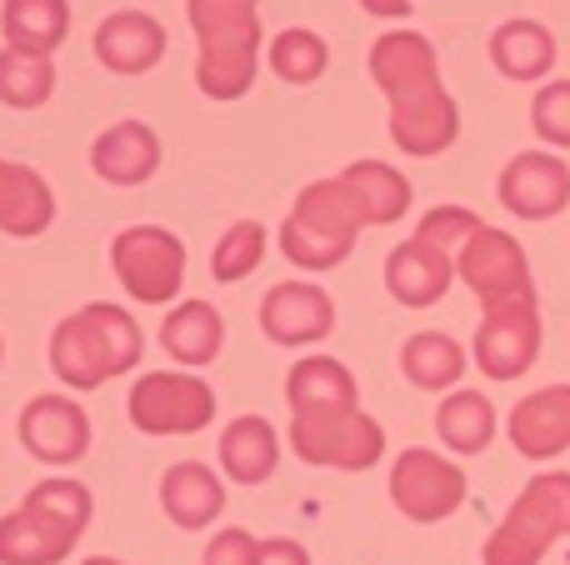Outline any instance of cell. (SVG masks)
Here are the masks:
<instances>
[{
  "label": "cell",
  "mask_w": 570,
  "mask_h": 565,
  "mask_svg": "<svg viewBox=\"0 0 570 565\" xmlns=\"http://www.w3.org/2000/svg\"><path fill=\"white\" fill-rule=\"evenodd\" d=\"M146 336L140 326L110 300H90L76 316H66L50 336V370L70 390H96L110 376H126L140 366Z\"/></svg>",
  "instance_id": "1"
},
{
  "label": "cell",
  "mask_w": 570,
  "mask_h": 565,
  "mask_svg": "<svg viewBox=\"0 0 570 565\" xmlns=\"http://www.w3.org/2000/svg\"><path fill=\"white\" fill-rule=\"evenodd\" d=\"M90 490L80 480H40L0 521V565H56L76 551L90 526Z\"/></svg>",
  "instance_id": "2"
},
{
  "label": "cell",
  "mask_w": 570,
  "mask_h": 565,
  "mask_svg": "<svg viewBox=\"0 0 570 565\" xmlns=\"http://www.w3.org/2000/svg\"><path fill=\"white\" fill-rule=\"evenodd\" d=\"M190 30L200 40L196 86L210 100H236L256 80L261 56V16L256 0H186Z\"/></svg>",
  "instance_id": "3"
},
{
  "label": "cell",
  "mask_w": 570,
  "mask_h": 565,
  "mask_svg": "<svg viewBox=\"0 0 570 565\" xmlns=\"http://www.w3.org/2000/svg\"><path fill=\"white\" fill-rule=\"evenodd\" d=\"M361 226H371L355 200V190L335 180H315L295 196V210L281 226V250L285 260H295L301 270H335L345 256H351Z\"/></svg>",
  "instance_id": "4"
},
{
  "label": "cell",
  "mask_w": 570,
  "mask_h": 565,
  "mask_svg": "<svg viewBox=\"0 0 570 565\" xmlns=\"http://www.w3.org/2000/svg\"><path fill=\"white\" fill-rule=\"evenodd\" d=\"M570 536V470H546L515 496L505 521L491 531L485 565H541L546 551Z\"/></svg>",
  "instance_id": "5"
},
{
  "label": "cell",
  "mask_w": 570,
  "mask_h": 565,
  "mask_svg": "<svg viewBox=\"0 0 570 565\" xmlns=\"http://www.w3.org/2000/svg\"><path fill=\"white\" fill-rule=\"evenodd\" d=\"M455 276L481 296L485 310H505V306H535V280H531V260H525L521 240L505 236L495 226H481L465 250L455 256Z\"/></svg>",
  "instance_id": "6"
},
{
  "label": "cell",
  "mask_w": 570,
  "mask_h": 565,
  "mask_svg": "<svg viewBox=\"0 0 570 565\" xmlns=\"http://www.w3.org/2000/svg\"><path fill=\"white\" fill-rule=\"evenodd\" d=\"M110 266H116L126 296L166 306L180 296V280H186V246L160 226H130L110 240Z\"/></svg>",
  "instance_id": "7"
},
{
  "label": "cell",
  "mask_w": 570,
  "mask_h": 565,
  "mask_svg": "<svg viewBox=\"0 0 570 565\" xmlns=\"http://www.w3.org/2000/svg\"><path fill=\"white\" fill-rule=\"evenodd\" d=\"M130 426L146 436H196L216 420V390L200 376H180V370H156L140 376L130 390Z\"/></svg>",
  "instance_id": "8"
},
{
  "label": "cell",
  "mask_w": 570,
  "mask_h": 565,
  "mask_svg": "<svg viewBox=\"0 0 570 565\" xmlns=\"http://www.w3.org/2000/svg\"><path fill=\"white\" fill-rule=\"evenodd\" d=\"M291 446L311 466L331 470H371L385 456V430L365 410L341 416H291Z\"/></svg>",
  "instance_id": "9"
},
{
  "label": "cell",
  "mask_w": 570,
  "mask_h": 565,
  "mask_svg": "<svg viewBox=\"0 0 570 565\" xmlns=\"http://www.w3.org/2000/svg\"><path fill=\"white\" fill-rule=\"evenodd\" d=\"M391 500L405 521L415 526H435V521L455 516L465 500V470L455 460L435 456L425 446H411L395 456L391 470Z\"/></svg>",
  "instance_id": "10"
},
{
  "label": "cell",
  "mask_w": 570,
  "mask_h": 565,
  "mask_svg": "<svg viewBox=\"0 0 570 565\" xmlns=\"http://www.w3.org/2000/svg\"><path fill=\"white\" fill-rule=\"evenodd\" d=\"M541 356V306H505L485 310L475 330V366L491 380H515Z\"/></svg>",
  "instance_id": "11"
},
{
  "label": "cell",
  "mask_w": 570,
  "mask_h": 565,
  "mask_svg": "<svg viewBox=\"0 0 570 565\" xmlns=\"http://www.w3.org/2000/svg\"><path fill=\"white\" fill-rule=\"evenodd\" d=\"M501 206L521 220H551L570 206V166L551 150H521L501 170Z\"/></svg>",
  "instance_id": "12"
},
{
  "label": "cell",
  "mask_w": 570,
  "mask_h": 565,
  "mask_svg": "<svg viewBox=\"0 0 570 565\" xmlns=\"http://www.w3.org/2000/svg\"><path fill=\"white\" fill-rule=\"evenodd\" d=\"M20 446L46 466H70L90 450V416L70 396H36L20 410Z\"/></svg>",
  "instance_id": "13"
},
{
  "label": "cell",
  "mask_w": 570,
  "mask_h": 565,
  "mask_svg": "<svg viewBox=\"0 0 570 565\" xmlns=\"http://www.w3.org/2000/svg\"><path fill=\"white\" fill-rule=\"evenodd\" d=\"M261 330L276 346H315L335 330V300L311 280H285L261 300Z\"/></svg>",
  "instance_id": "14"
},
{
  "label": "cell",
  "mask_w": 570,
  "mask_h": 565,
  "mask_svg": "<svg viewBox=\"0 0 570 565\" xmlns=\"http://www.w3.org/2000/svg\"><path fill=\"white\" fill-rule=\"evenodd\" d=\"M371 76L375 86L395 100L425 96V90H441V60H435V46L415 30H391L371 46Z\"/></svg>",
  "instance_id": "15"
},
{
  "label": "cell",
  "mask_w": 570,
  "mask_h": 565,
  "mask_svg": "<svg viewBox=\"0 0 570 565\" xmlns=\"http://www.w3.org/2000/svg\"><path fill=\"white\" fill-rule=\"evenodd\" d=\"M505 436L531 460H551L570 450V386H546L521 396L505 420Z\"/></svg>",
  "instance_id": "16"
},
{
  "label": "cell",
  "mask_w": 570,
  "mask_h": 565,
  "mask_svg": "<svg viewBox=\"0 0 570 565\" xmlns=\"http://www.w3.org/2000/svg\"><path fill=\"white\" fill-rule=\"evenodd\" d=\"M451 280H455V256H445L441 246H431L421 236L401 240L391 250V260H385V290L411 310L435 306L451 290Z\"/></svg>",
  "instance_id": "17"
},
{
  "label": "cell",
  "mask_w": 570,
  "mask_h": 565,
  "mask_svg": "<svg viewBox=\"0 0 570 565\" xmlns=\"http://www.w3.org/2000/svg\"><path fill=\"white\" fill-rule=\"evenodd\" d=\"M455 136H461V110L445 96V86L391 106V140L405 156H441L445 146H455Z\"/></svg>",
  "instance_id": "18"
},
{
  "label": "cell",
  "mask_w": 570,
  "mask_h": 565,
  "mask_svg": "<svg viewBox=\"0 0 570 565\" xmlns=\"http://www.w3.org/2000/svg\"><path fill=\"white\" fill-rule=\"evenodd\" d=\"M96 56L116 76H146L160 56H166V30L146 10H116L100 20L96 30Z\"/></svg>",
  "instance_id": "19"
},
{
  "label": "cell",
  "mask_w": 570,
  "mask_h": 565,
  "mask_svg": "<svg viewBox=\"0 0 570 565\" xmlns=\"http://www.w3.org/2000/svg\"><path fill=\"white\" fill-rule=\"evenodd\" d=\"M285 400H291L295 416H341V410H361V390L355 376L331 356H305L291 366L285 376Z\"/></svg>",
  "instance_id": "20"
},
{
  "label": "cell",
  "mask_w": 570,
  "mask_h": 565,
  "mask_svg": "<svg viewBox=\"0 0 570 565\" xmlns=\"http://www.w3.org/2000/svg\"><path fill=\"white\" fill-rule=\"evenodd\" d=\"M90 166L110 186H140L160 166V140L146 120H116L106 136L90 146Z\"/></svg>",
  "instance_id": "21"
},
{
  "label": "cell",
  "mask_w": 570,
  "mask_h": 565,
  "mask_svg": "<svg viewBox=\"0 0 570 565\" xmlns=\"http://www.w3.org/2000/svg\"><path fill=\"white\" fill-rule=\"evenodd\" d=\"M160 511H166L180 531H200L226 511V486H220V476L210 466L180 460V466H170L166 480H160Z\"/></svg>",
  "instance_id": "22"
},
{
  "label": "cell",
  "mask_w": 570,
  "mask_h": 565,
  "mask_svg": "<svg viewBox=\"0 0 570 565\" xmlns=\"http://www.w3.org/2000/svg\"><path fill=\"white\" fill-rule=\"evenodd\" d=\"M276 460H281V440L266 416H236L220 430V466H226V476L236 486L271 480L276 476Z\"/></svg>",
  "instance_id": "23"
},
{
  "label": "cell",
  "mask_w": 570,
  "mask_h": 565,
  "mask_svg": "<svg viewBox=\"0 0 570 565\" xmlns=\"http://www.w3.org/2000/svg\"><path fill=\"white\" fill-rule=\"evenodd\" d=\"M56 220V196L30 166L0 160V230L16 240H30Z\"/></svg>",
  "instance_id": "24"
},
{
  "label": "cell",
  "mask_w": 570,
  "mask_h": 565,
  "mask_svg": "<svg viewBox=\"0 0 570 565\" xmlns=\"http://www.w3.org/2000/svg\"><path fill=\"white\" fill-rule=\"evenodd\" d=\"M160 346L180 366H210L220 356V346H226V320H220V310L210 300H186V306H176L166 316Z\"/></svg>",
  "instance_id": "25"
},
{
  "label": "cell",
  "mask_w": 570,
  "mask_h": 565,
  "mask_svg": "<svg viewBox=\"0 0 570 565\" xmlns=\"http://www.w3.org/2000/svg\"><path fill=\"white\" fill-rule=\"evenodd\" d=\"M491 60L505 80H541L556 66V36L541 20L515 16L491 36Z\"/></svg>",
  "instance_id": "26"
},
{
  "label": "cell",
  "mask_w": 570,
  "mask_h": 565,
  "mask_svg": "<svg viewBox=\"0 0 570 565\" xmlns=\"http://www.w3.org/2000/svg\"><path fill=\"white\" fill-rule=\"evenodd\" d=\"M0 30H6L10 50L50 56L70 30V6L66 0H6V10H0Z\"/></svg>",
  "instance_id": "27"
},
{
  "label": "cell",
  "mask_w": 570,
  "mask_h": 565,
  "mask_svg": "<svg viewBox=\"0 0 570 565\" xmlns=\"http://www.w3.org/2000/svg\"><path fill=\"white\" fill-rule=\"evenodd\" d=\"M341 180L355 190L371 226H395L411 210V180L395 166H385V160H355V166L341 170Z\"/></svg>",
  "instance_id": "28"
},
{
  "label": "cell",
  "mask_w": 570,
  "mask_h": 565,
  "mask_svg": "<svg viewBox=\"0 0 570 565\" xmlns=\"http://www.w3.org/2000/svg\"><path fill=\"white\" fill-rule=\"evenodd\" d=\"M401 370L421 390H451L465 376V350L445 330H415L401 346Z\"/></svg>",
  "instance_id": "29"
},
{
  "label": "cell",
  "mask_w": 570,
  "mask_h": 565,
  "mask_svg": "<svg viewBox=\"0 0 570 565\" xmlns=\"http://www.w3.org/2000/svg\"><path fill=\"white\" fill-rule=\"evenodd\" d=\"M435 436L455 450V456H481L495 440V406L481 390H451L435 410Z\"/></svg>",
  "instance_id": "30"
},
{
  "label": "cell",
  "mask_w": 570,
  "mask_h": 565,
  "mask_svg": "<svg viewBox=\"0 0 570 565\" xmlns=\"http://www.w3.org/2000/svg\"><path fill=\"white\" fill-rule=\"evenodd\" d=\"M56 90V66L50 56H26V50H0V100L10 110H36Z\"/></svg>",
  "instance_id": "31"
},
{
  "label": "cell",
  "mask_w": 570,
  "mask_h": 565,
  "mask_svg": "<svg viewBox=\"0 0 570 565\" xmlns=\"http://www.w3.org/2000/svg\"><path fill=\"white\" fill-rule=\"evenodd\" d=\"M325 66H331V46H325L315 30H281L276 40H271V70H276L281 80H291V86H311V80L325 76Z\"/></svg>",
  "instance_id": "32"
},
{
  "label": "cell",
  "mask_w": 570,
  "mask_h": 565,
  "mask_svg": "<svg viewBox=\"0 0 570 565\" xmlns=\"http://www.w3.org/2000/svg\"><path fill=\"white\" fill-rule=\"evenodd\" d=\"M261 260H266V226H261V220H236V226L216 240L210 270H216L220 286H236V280L256 276Z\"/></svg>",
  "instance_id": "33"
},
{
  "label": "cell",
  "mask_w": 570,
  "mask_h": 565,
  "mask_svg": "<svg viewBox=\"0 0 570 565\" xmlns=\"http://www.w3.org/2000/svg\"><path fill=\"white\" fill-rule=\"evenodd\" d=\"M481 226H485V220L475 216V210H465V206H435L431 216L415 226V236L431 240V246H441L445 256H461L465 240H471Z\"/></svg>",
  "instance_id": "34"
},
{
  "label": "cell",
  "mask_w": 570,
  "mask_h": 565,
  "mask_svg": "<svg viewBox=\"0 0 570 565\" xmlns=\"http://www.w3.org/2000/svg\"><path fill=\"white\" fill-rule=\"evenodd\" d=\"M531 126H535V136H541V140L570 150V80H551L546 90H535Z\"/></svg>",
  "instance_id": "35"
},
{
  "label": "cell",
  "mask_w": 570,
  "mask_h": 565,
  "mask_svg": "<svg viewBox=\"0 0 570 565\" xmlns=\"http://www.w3.org/2000/svg\"><path fill=\"white\" fill-rule=\"evenodd\" d=\"M256 556H261V541L250 536V531L230 526L206 546V561L200 565H256Z\"/></svg>",
  "instance_id": "36"
},
{
  "label": "cell",
  "mask_w": 570,
  "mask_h": 565,
  "mask_svg": "<svg viewBox=\"0 0 570 565\" xmlns=\"http://www.w3.org/2000/svg\"><path fill=\"white\" fill-rule=\"evenodd\" d=\"M256 565H311V551H305L301 541H285V536H276V541H261V556H256Z\"/></svg>",
  "instance_id": "37"
},
{
  "label": "cell",
  "mask_w": 570,
  "mask_h": 565,
  "mask_svg": "<svg viewBox=\"0 0 570 565\" xmlns=\"http://www.w3.org/2000/svg\"><path fill=\"white\" fill-rule=\"evenodd\" d=\"M371 16H381V20H405L411 16V0H361Z\"/></svg>",
  "instance_id": "38"
},
{
  "label": "cell",
  "mask_w": 570,
  "mask_h": 565,
  "mask_svg": "<svg viewBox=\"0 0 570 565\" xmlns=\"http://www.w3.org/2000/svg\"><path fill=\"white\" fill-rule=\"evenodd\" d=\"M86 565H126V561H110V556H90Z\"/></svg>",
  "instance_id": "39"
}]
</instances>
